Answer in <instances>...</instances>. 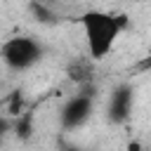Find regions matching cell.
<instances>
[{"mask_svg":"<svg viewBox=\"0 0 151 151\" xmlns=\"http://www.w3.org/2000/svg\"><path fill=\"white\" fill-rule=\"evenodd\" d=\"M80 26L85 33L87 54L94 61H101L113 50L118 35L127 31L130 21L123 12H104V9H87L80 14Z\"/></svg>","mask_w":151,"mask_h":151,"instance_id":"6da1fadb","label":"cell"},{"mask_svg":"<svg viewBox=\"0 0 151 151\" xmlns=\"http://www.w3.org/2000/svg\"><path fill=\"white\" fill-rule=\"evenodd\" d=\"M26 109H28V106H26L24 90H14V92H9V94H7V99H5V113H7L9 118L21 116Z\"/></svg>","mask_w":151,"mask_h":151,"instance_id":"52a82bcc","label":"cell"},{"mask_svg":"<svg viewBox=\"0 0 151 151\" xmlns=\"http://www.w3.org/2000/svg\"><path fill=\"white\" fill-rule=\"evenodd\" d=\"M9 130H12V118L5 113V116H0V142H2V137H5Z\"/></svg>","mask_w":151,"mask_h":151,"instance_id":"ba28073f","label":"cell"},{"mask_svg":"<svg viewBox=\"0 0 151 151\" xmlns=\"http://www.w3.org/2000/svg\"><path fill=\"white\" fill-rule=\"evenodd\" d=\"M28 12L42 26H57L64 19L59 0H28Z\"/></svg>","mask_w":151,"mask_h":151,"instance_id":"5b68a950","label":"cell"},{"mask_svg":"<svg viewBox=\"0 0 151 151\" xmlns=\"http://www.w3.org/2000/svg\"><path fill=\"white\" fill-rule=\"evenodd\" d=\"M45 54V47L33 35H12L0 45V59L9 71H28Z\"/></svg>","mask_w":151,"mask_h":151,"instance_id":"7a4b0ae2","label":"cell"},{"mask_svg":"<svg viewBox=\"0 0 151 151\" xmlns=\"http://www.w3.org/2000/svg\"><path fill=\"white\" fill-rule=\"evenodd\" d=\"M94 99H97V85L94 83L78 85V92L59 111L61 127L64 130H78V127H83L90 120L92 111H94Z\"/></svg>","mask_w":151,"mask_h":151,"instance_id":"3957f363","label":"cell"},{"mask_svg":"<svg viewBox=\"0 0 151 151\" xmlns=\"http://www.w3.org/2000/svg\"><path fill=\"white\" fill-rule=\"evenodd\" d=\"M94 64H97V61H94L90 54L76 57V59L68 61V66H66L68 80L76 83V87H78V85H85V83H94Z\"/></svg>","mask_w":151,"mask_h":151,"instance_id":"8992f818","label":"cell"},{"mask_svg":"<svg viewBox=\"0 0 151 151\" xmlns=\"http://www.w3.org/2000/svg\"><path fill=\"white\" fill-rule=\"evenodd\" d=\"M134 106V90L127 83H120L118 87H113V92L109 94V106H106V118L111 125H125L130 120Z\"/></svg>","mask_w":151,"mask_h":151,"instance_id":"277c9868","label":"cell"}]
</instances>
